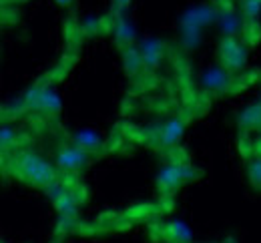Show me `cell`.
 <instances>
[]
</instances>
